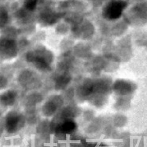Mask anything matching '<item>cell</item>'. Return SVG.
Returning a JSON list of instances; mask_svg holds the SVG:
<instances>
[{
  "label": "cell",
  "instance_id": "1",
  "mask_svg": "<svg viewBox=\"0 0 147 147\" xmlns=\"http://www.w3.org/2000/svg\"><path fill=\"white\" fill-rule=\"evenodd\" d=\"M125 6V3L123 2H118V3H114L112 4L110 8H109V11H110V16L112 18H118L121 13L122 9L123 7Z\"/></svg>",
  "mask_w": 147,
  "mask_h": 147
}]
</instances>
